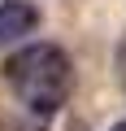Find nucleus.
Returning <instances> with one entry per match:
<instances>
[{"label":"nucleus","mask_w":126,"mask_h":131,"mask_svg":"<svg viewBox=\"0 0 126 131\" xmlns=\"http://www.w3.org/2000/svg\"><path fill=\"white\" fill-rule=\"evenodd\" d=\"M109 131H126V118H122V122H113V127H109Z\"/></svg>","instance_id":"4"},{"label":"nucleus","mask_w":126,"mask_h":131,"mask_svg":"<svg viewBox=\"0 0 126 131\" xmlns=\"http://www.w3.org/2000/svg\"><path fill=\"white\" fill-rule=\"evenodd\" d=\"M117 79H122V92H126V39L117 44Z\"/></svg>","instance_id":"3"},{"label":"nucleus","mask_w":126,"mask_h":131,"mask_svg":"<svg viewBox=\"0 0 126 131\" xmlns=\"http://www.w3.org/2000/svg\"><path fill=\"white\" fill-rule=\"evenodd\" d=\"M35 26H39L35 5H26V0H0V52L9 44H18V39H26Z\"/></svg>","instance_id":"2"},{"label":"nucleus","mask_w":126,"mask_h":131,"mask_svg":"<svg viewBox=\"0 0 126 131\" xmlns=\"http://www.w3.org/2000/svg\"><path fill=\"white\" fill-rule=\"evenodd\" d=\"M5 83L13 88L18 105L31 114L35 127H48V118L70 101L74 66L57 44H26L5 61Z\"/></svg>","instance_id":"1"}]
</instances>
